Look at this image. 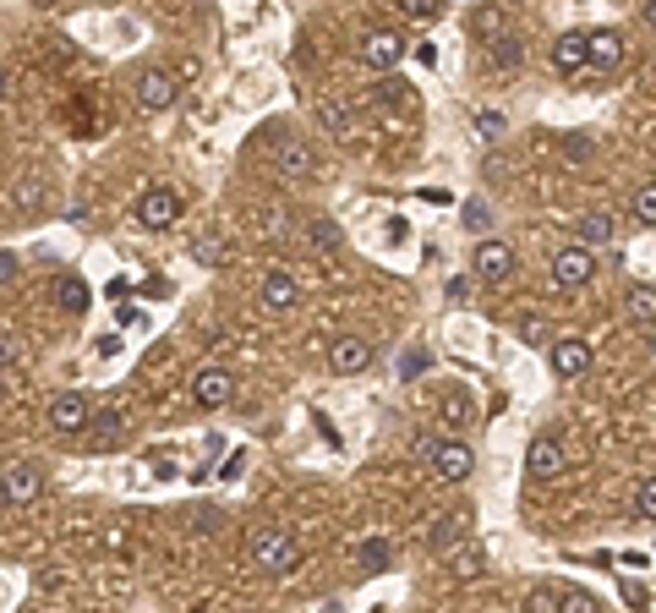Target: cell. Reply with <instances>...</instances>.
<instances>
[{"mask_svg":"<svg viewBox=\"0 0 656 613\" xmlns=\"http://www.w3.org/2000/svg\"><path fill=\"white\" fill-rule=\"evenodd\" d=\"M443 422L460 427V433L476 422V400H471V389H449V395H443Z\"/></svg>","mask_w":656,"mask_h":613,"instance_id":"44dd1931","label":"cell"},{"mask_svg":"<svg viewBox=\"0 0 656 613\" xmlns=\"http://www.w3.org/2000/svg\"><path fill=\"white\" fill-rule=\"evenodd\" d=\"M640 17H646V28H656V0H651V6H646V11H640Z\"/></svg>","mask_w":656,"mask_h":613,"instance_id":"7dc6e473","label":"cell"},{"mask_svg":"<svg viewBox=\"0 0 656 613\" xmlns=\"http://www.w3.org/2000/svg\"><path fill=\"white\" fill-rule=\"evenodd\" d=\"M356 559H361V570L383 575V570H389V564H394V548H389V542H383V537H367V542H361V548H356Z\"/></svg>","mask_w":656,"mask_h":613,"instance_id":"603a6c76","label":"cell"},{"mask_svg":"<svg viewBox=\"0 0 656 613\" xmlns=\"http://www.w3.org/2000/svg\"><path fill=\"white\" fill-rule=\"evenodd\" d=\"M175 94H181V88H175V77H170V72H143V77H137V110H143V115L170 110Z\"/></svg>","mask_w":656,"mask_h":613,"instance_id":"8fae6325","label":"cell"},{"mask_svg":"<svg viewBox=\"0 0 656 613\" xmlns=\"http://www.w3.org/2000/svg\"><path fill=\"white\" fill-rule=\"evenodd\" d=\"M72 39H50V66H61V61H72Z\"/></svg>","mask_w":656,"mask_h":613,"instance_id":"ee69618b","label":"cell"},{"mask_svg":"<svg viewBox=\"0 0 656 613\" xmlns=\"http://www.w3.org/2000/svg\"><path fill=\"white\" fill-rule=\"evenodd\" d=\"M0 510H6V488H0Z\"/></svg>","mask_w":656,"mask_h":613,"instance_id":"681fc988","label":"cell"},{"mask_svg":"<svg viewBox=\"0 0 656 613\" xmlns=\"http://www.w3.org/2000/svg\"><path fill=\"white\" fill-rule=\"evenodd\" d=\"M558 608H564V613H602V603H596L591 592H574V586H569V592H558Z\"/></svg>","mask_w":656,"mask_h":613,"instance_id":"f1b7e54d","label":"cell"},{"mask_svg":"<svg viewBox=\"0 0 656 613\" xmlns=\"http://www.w3.org/2000/svg\"><path fill=\"white\" fill-rule=\"evenodd\" d=\"M121 433H126V411H93L88 416V444L93 449H110V444H121Z\"/></svg>","mask_w":656,"mask_h":613,"instance_id":"ac0fdd59","label":"cell"},{"mask_svg":"<svg viewBox=\"0 0 656 613\" xmlns=\"http://www.w3.org/2000/svg\"><path fill=\"white\" fill-rule=\"evenodd\" d=\"M607 241H613V214H585L580 219V247H607Z\"/></svg>","mask_w":656,"mask_h":613,"instance_id":"cb8c5ba5","label":"cell"},{"mask_svg":"<svg viewBox=\"0 0 656 613\" xmlns=\"http://www.w3.org/2000/svg\"><path fill=\"white\" fill-rule=\"evenodd\" d=\"M378 99H383V104H410V88L400 83V77H383V83H378Z\"/></svg>","mask_w":656,"mask_h":613,"instance_id":"e575fe53","label":"cell"},{"mask_svg":"<svg viewBox=\"0 0 656 613\" xmlns=\"http://www.w3.org/2000/svg\"><path fill=\"white\" fill-rule=\"evenodd\" d=\"M88 416H93V406H88V395H82V389H66V395L50 400V427H55L61 438L88 433Z\"/></svg>","mask_w":656,"mask_h":613,"instance_id":"5b68a950","label":"cell"},{"mask_svg":"<svg viewBox=\"0 0 656 613\" xmlns=\"http://www.w3.org/2000/svg\"><path fill=\"white\" fill-rule=\"evenodd\" d=\"M553 280L564 285V291H580V285L596 280V252L591 247H564L553 258Z\"/></svg>","mask_w":656,"mask_h":613,"instance_id":"52a82bcc","label":"cell"},{"mask_svg":"<svg viewBox=\"0 0 656 613\" xmlns=\"http://www.w3.org/2000/svg\"><path fill=\"white\" fill-rule=\"evenodd\" d=\"M175 219H181V198H175L170 187L143 192V203H137V225H143V230H170Z\"/></svg>","mask_w":656,"mask_h":613,"instance_id":"9c48e42d","label":"cell"},{"mask_svg":"<svg viewBox=\"0 0 656 613\" xmlns=\"http://www.w3.org/2000/svg\"><path fill=\"white\" fill-rule=\"evenodd\" d=\"M17 274H22V258L17 252H0V285H11Z\"/></svg>","mask_w":656,"mask_h":613,"instance_id":"60d3db41","label":"cell"},{"mask_svg":"<svg viewBox=\"0 0 656 613\" xmlns=\"http://www.w3.org/2000/svg\"><path fill=\"white\" fill-rule=\"evenodd\" d=\"M252 564L263 575H290L301 570V542L290 531H257L252 537Z\"/></svg>","mask_w":656,"mask_h":613,"instance_id":"6da1fadb","label":"cell"},{"mask_svg":"<svg viewBox=\"0 0 656 613\" xmlns=\"http://www.w3.org/2000/svg\"><path fill=\"white\" fill-rule=\"evenodd\" d=\"M0 488H6V504L17 510V504H33L44 493V471L33 466V460H11L6 471H0Z\"/></svg>","mask_w":656,"mask_h":613,"instance_id":"3957f363","label":"cell"},{"mask_svg":"<svg viewBox=\"0 0 656 613\" xmlns=\"http://www.w3.org/2000/svg\"><path fill=\"white\" fill-rule=\"evenodd\" d=\"M547 362H553V373L558 378H580V373H591V345L585 340H553V351H547Z\"/></svg>","mask_w":656,"mask_h":613,"instance_id":"9a60e30c","label":"cell"},{"mask_svg":"<svg viewBox=\"0 0 656 613\" xmlns=\"http://www.w3.org/2000/svg\"><path fill=\"white\" fill-rule=\"evenodd\" d=\"M192 400L203 411H225L230 400H236V378H230V367H203V373L192 378Z\"/></svg>","mask_w":656,"mask_h":613,"instance_id":"277c9868","label":"cell"},{"mask_svg":"<svg viewBox=\"0 0 656 613\" xmlns=\"http://www.w3.org/2000/svg\"><path fill=\"white\" fill-rule=\"evenodd\" d=\"M476 137H482V143H498V137H503V115L498 110H482V115H476Z\"/></svg>","mask_w":656,"mask_h":613,"instance_id":"d6a6232c","label":"cell"},{"mask_svg":"<svg viewBox=\"0 0 656 613\" xmlns=\"http://www.w3.org/2000/svg\"><path fill=\"white\" fill-rule=\"evenodd\" d=\"M591 148H596V143H591V137H585V132L564 137V154H569V159H591Z\"/></svg>","mask_w":656,"mask_h":613,"instance_id":"ab89813d","label":"cell"},{"mask_svg":"<svg viewBox=\"0 0 656 613\" xmlns=\"http://www.w3.org/2000/svg\"><path fill=\"white\" fill-rule=\"evenodd\" d=\"M558 608V597H547V592H531V613H553Z\"/></svg>","mask_w":656,"mask_h":613,"instance_id":"f6af8a7d","label":"cell"},{"mask_svg":"<svg viewBox=\"0 0 656 613\" xmlns=\"http://www.w3.org/2000/svg\"><path fill=\"white\" fill-rule=\"evenodd\" d=\"M520 340H525V345H547V323H542V318H525V323H520Z\"/></svg>","mask_w":656,"mask_h":613,"instance_id":"f35d334b","label":"cell"},{"mask_svg":"<svg viewBox=\"0 0 656 613\" xmlns=\"http://www.w3.org/2000/svg\"><path fill=\"white\" fill-rule=\"evenodd\" d=\"M55 302L72 312V318H82V312H88V280H82V274H61V280H55Z\"/></svg>","mask_w":656,"mask_h":613,"instance_id":"ffe728a7","label":"cell"},{"mask_svg":"<svg viewBox=\"0 0 656 613\" xmlns=\"http://www.w3.org/2000/svg\"><path fill=\"white\" fill-rule=\"evenodd\" d=\"M471 33H476V39H498V33H503V6H482V11H476V17H471Z\"/></svg>","mask_w":656,"mask_h":613,"instance_id":"83f0119b","label":"cell"},{"mask_svg":"<svg viewBox=\"0 0 656 613\" xmlns=\"http://www.w3.org/2000/svg\"><path fill=\"white\" fill-rule=\"evenodd\" d=\"M624 603H629V608H646L651 592H646V586H635V581H624Z\"/></svg>","mask_w":656,"mask_h":613,"instance_id":"7bdbcfd3","label":"cell"},{"mask_svg":"<svg viewBox=\"0 0 656 613\" xmlns=\"http://www.w3.org/2000/svg\"><path fill=\"white\" fill-rule=\"evenodd\" d=\"M432 471H438V482H465V477H471L476 455H471V444H465V433L438 438V444H432Z\"/></svg>","mask_w":656,"mask_h":613,"instance_id":"7a4b0ae2","label":"cell"},{"mask_svg":"<svg viewBox=\"0 0 656 613\" xmlns=\"http://www.w3.org/2000/svg\"><path fill=\"white\" fill-rule=\"evenodd\" d=\"M17 362H22V340H11V334H0V373H11Z\"/></svg>","mask_w":656,"mask_h":613,"instance_id":"74e56055","label":"cell"},{"mask_svg":"<svg viewBox=\"0 0 656 613\" xmlns=\"http://www.w3.org/2000/svg\"><path fill=\"white\" fill-rule=\"evenodd\" d=\"M525 471H531V482H553L564 477V444H558L553 433H536L531 449H525Z\"/></svg>","mask_w":656,"mask_h":613,"instance_id":"8992f818","label":"cell"},{"mask_svg":"<svg viewBox=\"0 0 656 613\" xmlns=\"http://www.w3.org/2000/svg\"><path fill=\"white\" fill-rule=\"evenodd\" d=\"M635 510L646 515V520H656V477H646V482L635 488Z\"/></svg>","mask_w":656,"mask_h":613,"instance_id":"836d02e7","label":"cell"},{"mask_svg":"<svg viewBox=\"0 0 656 613\" xmlns=\"http://www.w3.org/2000/svg\"><path fill=\"white\" fill-rule=\"evenodd\" d=\"M591 66V50H585V33H564V39H553V72H585Z\"/></svg>","mask_w":656,"mask_h":613,"instance_id":"e0dca14e","label":"cell"},{"mask_svg":"<svg viewBox=\"0 0 656 613\" xmlns=\"http://www.w3.org/2000/svg\"><path fill=\"white\" fill-rule=\"evenodd\" d=\"M367 367H372V345L361 340V334H345V340L328 345V373L356 378V373H367Z\"/></svg>","mask_w":656,"mask_h":613,"instance_id":"ba28073f","label":"cell"},{"mask_svg":"<svg viewBox=\"0 0 656 613\" xmlns=\"http://www.w3.org/2000/svg\"><path fill=\"white\" fill-rule=\"evenodd\" d=\"M192 258L214 269V263H219V236H197V241H192Z\"/></svg>","mask_w":656,"mask_h":613,"instance_id":"d590c367","label":"cell"},{"mask_svg":"<svg viewBox=\"0 0 656 613\" xmlns=\"http://www.w3.org/2000/svg\"><path fill=\"white\" fill-rule=\"evenodd\" d=\"M520 61H525V39H520V33H498V39H492V66L514 72Z\"/></svg>","mask_w":656,"mask_h":613,"instance_id":"7402d4cb","label":"cell"},{"mask_svg":"<svg viewBox=\"0 0 656 613\" xmlns=\"http://www.w3.org/2000/svg\"><path fill=\"white\" fill-rule=\"evenodd\" d=\"M629 318L635 323H656V285H629Z\"/></svg>","mask_w":656,"mask_h":613,"instance_id":"d4e9b609","label":"cell"},{"mask_svg":"<svg viewBox=\"0 0 656 613\" xmlns=\"http://www.w3.org/2000/svg\"><path fill=\"white\" fill-rule=\"evenodd\" d=\"M33 6H39V11H50V6H61V0H33Z\"/></svg>","mask_w":656,"mask_h":613,"instance_id":"c3c4849f","label":"cell"},{"mask_svg":"<svg viewBox=\"0 0 656 613\" xmlns=\"http://www.w3.org/2000/svg\"><path fill=\"white\" fill-rule=\"evenodd\" d=\"M279 176L285 181H312L318 176V154H312V143L285 137V143H279Z\"/></svg>","mask_w":656,"mask_h":613,"instance_id":"7c38bea8","label":"cell"},{"mask_svg":"<svg viewBox=\"0 0 656 613\" xmlns=\"http://www.w3.org/2000/svg\"><path fill=\"white\" fill-rule=\"evenodd\" d=\"M339 236H345V230H339L334 219H312V247H318V252L339 247Z\"/></svg>","mask_w":656,"mask_h":613,"instance_id":"4dcf8cb0","label":"cell"},{"mask_svg":"<svg viewBox=\"0 0 656 613\" xmlns=\"http://www.w3.org/2000/svg\"><path fill=\"white\" fill-rule=\"evenodd\" d=\"M296 302H301V285L290 280L285 269H268V274H263V307H268V312H290Z\"/></svg>","mask_w":656,"mask_h":613,"instance_id":"2e32d148","label":"cell"},{"mask_svg":"<svg viewBox=\"0 0 656 613\" xmlns=\"http://www.w3.org/2000/svg\"><path fill=\"white\" fill-rule=\"evenodd\" d=\"M6 94H11V72L0 66V99H6Z\"/></svg>","mask_w":656,"mask_h":613,"instance_id":"bcb514c9","label":"cell"},{"mask_svg":"<svg viewBox=\"0 0 656 613\" xmlns=\"http://www.w3.org/2000/svg\"><path fill=\"white\" fill-rule=\"evenodd\" d=\"M651 83H656V61H651Z\"/></svg>","mask_w":656,"mask_h":613,"instance_id":"f907efd6","label":"cell"},{"mask_svg":"<svg viewBox=\"0 0 656 613\" xmlns=\"http://www.w3.org/2000/svg\"><path fill=\"white\" fill-rule=\"evenodd\" d=\"M443 296H449V302H465V296H471V280H465V274H454V280L443 285Z\"/></svg>","mask_w":656,"mask_h":613,"instance_id":"b9f144b4","label":"cell"},{"mask_svg":"<svg viewBox=\"0 0 656 613\" xmlns=\"http://www.w3.org/2000/svg\"><path fill=\"white\" fill-rule=\"evenodd\" d=\"M476 274H482L487 285H503L514 274V247L509 241H482L476 247Z\"/></svg>","mask_w":656,"mask_h":613,"instance_id":"5bb4252c","label":"cell"},{"mask_svg":"<svg viewBox=\"0 0 656 613\" xmlns=\"http://www.w3.org/2000/svg\"><path fill=\"white\" fill-rule=\"evenodd\" d=\"M629 214H635V225L656 230V181H646V187H635V203H629Z\"/></svg>","mask_w":656,"mask_h":613,"instance_id":"4316f807","label":"cell"},{"mask_svg":"<svg viewBox=\"0 0 656 613\" xmlns=\"http://www.w3.org/2000/svg\"><path fill=\"white\" fill-rule=\"evenodd\" d=\"M585 50H591L596 72H618V66H624V33L618 28H596V33H585Z\"/></svg>","mask_w":656,"mask_h":613,"instance_id":"4fadbf2b","label":"cell"},{"mask_svg":"<svg viewBox=\"0 0 656 613\" xmlns=\"http://www.w3.org/2000/svg\"><path fill=\"white\" fill-rule=\"evenodd\" d=\"M400 11L410 22H432V17H443V0H400Z\"/></svg>","mask_w":656,"mask_h":613,"instance_id":"1f68e13d","label":"cell"},{"mask_svg":"<svg viewBox=\"0 0 656 613\" xmlns=\"http://www.w3.org/2000/svg\"><path fill=\"white\" fill-rule=\"evenodd\" d=\"M318 121L328 126V137H339V143H350L356 137V121H350V110L339 99H318Z\"/></svg>","mask_w":656,"mask_h":613,"instance_id":"d6986e66","label":"cell"},{"mask_svg":"<svg viewBox=\"0 0 656 613\" xmlns=\"http://www.w3.org/2000/svg\"><path fill=\"white\" fill-rule=\"evenodd\" d=\"M361 61H367L372 72H394V66L405 61V39L400 33H389V28L367 33V39H361Z\"/></svg>","mask_w":656,"mask_h":613,"instance_id":"30bf717a","label":"cell"},{"mask_svg":"<svg viewBox=\"0 0 656 613\" xmlns=\"http://www.w3.org/2000/svg\"><path fill=\"white\" fill-rule=\"evenodd\" d=\"M432 367V351H421V345H410V351L400 356V378H421Z\"/></svg>","mask_w":656,"mask_h":613,"instance_id":"f546056e","label":"cell"},{"mask_svg":"<svg viewBox=\"0 0 656 613\" xmlns=\"http://www.w3.org/2000/svg\"><path fill=\"white\" fill-rule=\"evenodd\" d=\"M460 214H465V225H471V230H487V225H492V214H487L482 198H471V203L460 208Z\"/></svg>","mask_w":656,"mask_h":613,"instance_id":"8d00e7d4","label":"cell"},{"mask_svg":"<svg viewBox=\"0 0 656 613\" xmlns=\"http://www.w3.org/2000/svg\"><path fill=\"white\" fill-rule=\"evenodd\" d=\"M454 542H465V520H460V515H443L438 526H432V548H438V553H454Z\"/></svg>","mask_w":656,"mask_h":613,"instance_id":"484cf974","label":"cell"}]
</instances>
